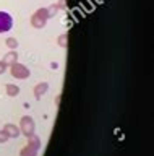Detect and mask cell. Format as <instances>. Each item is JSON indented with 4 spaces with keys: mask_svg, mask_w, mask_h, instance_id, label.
Wrapping results in <instances>:
<instances>
[{
    "mask_svg": "<svg viewBox=\"0 0 154 156\" xmlns=\"http://www.w3.org/2000/svg\"><path fill=\"white\" fill-rule=\"evenodd\" d=\"M41 148V140L36 135L29 136V143L20 151V156H37V151Z\"/></svg>",
    "mask_w": 154,
    "mask_h": 156,
    "instance_id": "6da1fadb",
    "label": "cell"
},
{
    "mask_svg": "<svg viewBox=\"0 0 154 156\" xmlns=\"http://www.w3.org/2000/svg\"><path fill=\"white\" fill-rule=\"evenodd\" d=\"M47 90H49V83H39V85L34 86V98L36 99H41L42 96L47 93Z\"/></svg>",
    "mask_w": 154,
    "mask_h": 156,
    "instance_id": "52a82bcc",
    "label": "cell"
},
{
    "mask_svg": "<svg viewBox=\"0 0 154 156\" xmlns=\"http://www.w3.org/2000/svg\"><path fill=\"white\" fill-rule=\"evenodd\" d=\"M8 140V136H7V133L3 130H0V143H5V141Z\"/></svg>",
    "mask_w": 154,
    "mask_h": 156,
    "instance_id": "8fae6325",
    "label": "cell"
},
{
    "mask_svg": "<svg viewBox=\"0 0 154 156\" xmlns=\"http://www.w3.org/2000/svg\"><path fill=\"white\" fill-rule=\"evenodd\" d=\"M13 26V20L7 12H0V33L10 31Z\"/></svg>",
    "mask_w": 154,
    "mask_h": 156,
    "instance_id": "277c9868",
    "label": "cell"
},
{
    "mask_svg": "<svg viewBox=\"0 0 154 156\" xmlns=\"http://www.w3.org/2000/svg\"><path fill=\"white\" fill-rule=\"evenodd\" d=\"M3 132L7 133L8 138H18V136L21 135L20 127H16L15 124H7L5 127H3Z\"/></svg>",
    "mask_w": 154,
    "mask_h": 156,
    "instance_id": "8992f818",
    "label": "cell"
},
{
    "mask_svg": "<svg viewBox=\"0 0 154 156\" xmlns=\"http://www.w3.org/2000/svg\"><path fill=\"white\" fill-rule=\"evenodd\" d=\"M34 129H36L34 120H33L29 115L21 117V120H20V132L23 135H26L28 138H29L31 135H34Z\"/></svg>",
    "mask_w": 154,
    "mask_h": 156,
    "instance_id": "7a4b0ae2",
    "label": "cell"
},
{
    "mask_svg": "<svg viewBox=\"0 0 154 156\" xmlns=\"http://www.w3.org/2000/svg\"><path fill=\"white\" fill-rule=\"evenodd\" d=\"M46 20H47V10H37L31 21L36 28H42L46 24Z\"/></svg>",
    "mask_w": 154,
    "mask_h": 156,
    "instance_id": "5b68a950",
    "label": "cell"
},
{
    "mask_svg": "<svg viewBox=\"0 0 154 156\" xmlns=\"http://www.w3.org/2000/svg\"><path fill=\"white\" fill-rule=\"evenodd\" d=\"M10 72H12V76L18 78V80H26V78L29 76V68L26 65H23V63H18V62L12 65Z\"/></svg>",
    "mask_w": 154,
    "mask_h": 156,
    "instance_id": "3957f363",
    "label": "cell"
},
{
    "mask_svg": "<svg viewBox=\"0 0 154 156\" xmlns=\"http://www.w3.org/2000/svg\"><path fill=\"white\" fill-rule=\"evenodd\" d=\"M7 46L10 47V49H16L18 47V41L15 37H10V39H7Z\"/></svg>",
    "mask_w": 154,
    "mask_h": 156,
    "instance_id": "30bf717a",
    "label": "cell"
},
{
    "mask_svg": "<svg viewBox=\"0 0 154 156\" xmlns=\"http://www.w3.org/2000/svg\"><path fill=\"white\" fill-rule=\"evenodd\" d=\"M5 70H7V65L3 62H0V75H2V73H5Z\"/></svg>",
    "mask_w": 154,
    "mask_h": 156,
    "instance_id": "7c38bea8",
    "label": "cell"
},
{
    "mask_svg": "<svg viewBox=\"0 0 154 156\" xmlns=\"http://www.w3.org/2000/svg\"><path fill=\"white\" fill-rule=\"evenodd\" d=\"M16 60H18V54L16 52H8L5 57H3V63L5 65H13V63H16Z\"/></svg>",
    "mask_w": 154,
    "mask_h": 156,
    "instance_id": "ba28073f",
    "label": "cell"
},
{
    "mask_svg": "<svg viewBox=\"0 0 154 156\" xmlns=\"http://www.w3.org/2000/svg\"><path fill=\"white\" fill-rule=\"evenodd\" d=\"M5 91H7L8 96H18V94H20V88H18L16 85H13V83L5 85Z\"/></svg>",
    "mask_w": 154,
    "mask_h": 156,
    "instance_id": "9c48e42d",
    "label": "cell"
}]
</instances>
